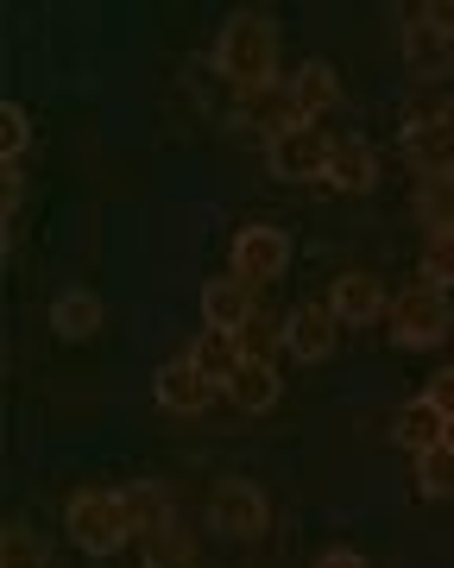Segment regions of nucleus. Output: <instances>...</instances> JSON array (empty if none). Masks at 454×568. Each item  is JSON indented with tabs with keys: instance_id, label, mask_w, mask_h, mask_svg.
I'll use <instances>...</instances> for the list:
<instances>
[{
	"instance_id": "5701e85b",
	"label": "nucleus",
	"mask_w": 454,
	"mask_h": 568,
	"mask_svg": "<svg viewBox=\"0 0 454 568\" xmlns=\"http://www.w3.org/2000/svg\"><path fill=\"white\" fill-rule=\"evenodd\" d=\"M0 568H51V562H44V549H39L32 530L7 525V530H0Z\"/></svg>"
},
{
	"instance_id": "b1692460",
	"label": "nucleus",
	"mask_w": 454,
	"mask_h": 568,
	"mask_svg": "<svg viewBox=\"0 0 454 568\" xmlns=\"http://www.w3.org/2000/svg\"><path fill=\"white\" fill-rule=\"evenodd\" d=\"M423 284H435V291L454 284V234H430V246H423Z\"/></svg>"
},
{
	"instance_id": "cd10ccee",
	"label": "nucleus",
	"mask_w": 454,
	"mask_h": 568,
	"mask_svg": "<svg viewBox=\"0 0 454 568\" xmlns=\"http://www.w3.org/2000/svg\"><path fill=\"white\" fill-rule=\"evenodd\" d=\"M442 448H454V417H448V436H442Z\"/></svg>"
},
{
	"instance_id": "6e6552de",
	"label": "nucleus",
	"mask_w": 454,
	"mask_h": 568,
	"mask_svg": "<svg viewBox=\"0 0 454 568\" xmlns=\"http://www.w3.org/2000/svg\"><path fill=\"white\" fill-rule=\"evenodd\" d=\"M329 316L341 328H372L379 316H392V304H385V284L372 278V272H341L329 291Z\"/></svg>"
},
{
	"instance_id": "dca6fc26",
	"label": "nucleus",
	"mask_w": 454,
	"mask_h": 568,
	"mask_svg": "<svg viewBox=\"0 0 454 568\" xmlns=\"http://www.w3.org/2000/svg\"><path fill=\"white\" fill-rule=\"evenodd\" d=\"M126 518H133V537H152V530L177 525V511H171V487H158V480H140V487H126Z\"/></svg>"
},
{
	"instance_id": "2eb2a0df",
	"label": "nucleus",
	"mask_w": 454,
	"mask_h": 568,
	"mask_svg": "<svg viewBox=\"0 0 454 568\" xmlns=\"http://www.w3.org/2000/svg\"><path fill=\"white\" fill-rule=\"evenodd\" d=\"M392 436H398V448H411V455H430V448H442V436H448V417H442L430 398H411V405L392 417Z\"/></svg>"
},
{
	"instance_id": "4468645a",
	"label": "nucleus",
	"mask_w": 454,
	"mask_h": 568,
	"mask_svg": "<svg viewBox=\"0 0 454 568\" xmlns=\"http://www.w3.org/2000/svg\"><path fill=\"white\" fill-rule=\"evenodd\" d=\"M107 310L95 291H58L51 297V328H58L63 342H89V335H102Z\"/></svg>"
},
{
	"instance_id": "f03ea898",
	"label": "nucleus",
	"mask_w": 454,
	"mask_h": 568,
	"mask_svg": "<svg viewBox=\"0 0 454 568\" xmlns=\"http://www.w3.org/2000/svg\"><path fill=\"white\" fill-rule=\"evenodd\" d=\"M63 530H70V544L89 549V556H114V549H126V537H133V518H126L121 493L83 487L63 506Z\"/></svg>"
},
{
	"instance_id": "393cba45",
	"label": "nucleus",
	"mask_w": 454,
	"mask_h": 568,
	"mask_svg": "<svg viewBox=\"0 0 454 568\" xmlns=\"http://www.w3.org/2000/svg\"><path fill=\"white\" fill-rule=\"evenodd\" d=\"M25 140H32V126H25V108H20V102H0V159L20 164Z\"/></svg>"
},
{
	"instance_id": "a878e982",
	"label": "nucleus",
	"mask_w": 454,
	"mask_h": 568,
	"mask_svg": "<svg viewBox=\"0 0 454 568\" xmlns=\"http://www.w3.org/2000/svg\"><path fill=\"white\" fill-rule=\"evenodd\" d=\"M423 398H430L442 417H454V366H442V373H430V386H423Z\"/></svg>"
},
{
	"instance_id": "a211bd4d",
	"label": "nucleus",
	"mask_w": 454,
	"mask_h": 568,
	"mask_svg": "<svg viewBox=\"0 0 454 568\" xmlns=\"http://www.w3.org/2000/svg\"><path fill=\"white\" fill-rule=\"evenodd\" d=\"M416 222L430 234H454V171H430L416 183Z\"/></svg>"
},
{
	"instance_id": "1a4fd4ad",
	"label": "nucleus",
	"mask_w": 454,
	"mask_h": 568,
	"mask_svg": "<svg viewBox=\"0 0 454 568\" xmlns=\"http://www.w3.org/2000/svg\"><path fill=\"white\" fill-rule=\"evenodd\" d=\"M404 152L423 164V178H430V171H454V108L416 114V121L404 126Z\"/></svg>"
},
{
	"instance_id": "bb28decb",
	"label": "nucleus",
	"mask_w": 454,
	"mask_h": 568,
	"mask_svg": "<svg viewBox=\"0 0 454 568\" xmlns=\"http://www.w3.org/2000/svg\"><path fill=\"white\" fill-rule=\"evenodd\" d=\"M316 568H372L360 549H329V556H316Z\"/></svg>"
},
{
	"instance_id": "39448f33",
	"label": "nucleus",
	"mask_w": 454,
	"mask_h": 568,
	"mask_svg": "<svg viewBox=\"0 0 454 568\" xmlns=\"http://www.w3.org/2000/svg\"><path fill=\"white\" fill-rule=\"evenodd\" d=\"M208 525L221 530V537H234V544L266 537V525H271L266 493L252 487V480H221V487L208 493Z\"/></svg>"
},
{
	"instance_id": "ddd939ff",
	"label": "nucleus",
	"mask_w": 454,
	"mask_h": 568,
	"mask_svg": "<svg viewBox=\"0 0 454 568\" xmlns=\"http://www.w3.org/2000/svg\"><path fill=\"white\" fill-rule=\"evenodd\" d=\"M221 398L234 410H247V417L271 410V405H278V366H271V361H240V366H234V379L221 386Z\"/></svg>"
},
{
	"instance_id": "7ed1b4c3",
	"label": "nucleus",
	"mask_w": 454,
	"mask_h": 568,
	"mask_svg": "<svg viewBox=\"0 0 454 568\" xmlns=\"http://www.w3.org/2000/svg\"><path fill=\"white\" fill-rule=\"evenodd\" d=\"M454 328V310H448V291L435 284H411L404 297H392V342L398 347H442Z\"/></svg>"
},
{
	"instance_id": "423d86ee",
	"label": "nucleus",
	"mask_w": 454,
	"mask_h": 568,
	"mask_svg": "<svg viewBox=\"0 0 454 568\" xmlns=\"http://www.w3.org/2000/svg\"><path fill=\"white\" fill-rule=\"evenodd\" d=\"M234 278L240 284H252V291H266V284H278L285 278V265H290V241L278 234V227H266V222H247L240 234H234Z\"/></svg>"
},
{
	"instance_id": "f257e3e1",
	"label": "nucleus",
	"mask_w": 454,
	"mask_h": 568,
	"mask_svg": "<svg viewBox=\"0 0 454 568\" xmlns=\"http://www.w3.org/2000/svg\"><path fill=\"white\" fill-rule=\"evenodd\" d=\"M215 77H221L240 102L271 95V89L285 82L278 77V26H271V13L240 7V13L221 26V39H215Z\"/></svg>"
},
{
	"instance_id": "f8f14e48",
	"label": "nucleus",
	"mask_w": 454,
	"mask_h": 568,
	"mask_svg": "<svg viewBox=\"0 0 454 568\" xmlns=\"http://www.w3.org/2000/svg\"><path fill=\"white\" fill-rule=\"evenodd\" d=\"M334 196H367L379 183V152L367 140H334V159H329V178H322Z\"/></svg>"
},
{
	"instance_id": "20e7f679",
	"label": "nucleus",
	"mask_w": 454,
	"mask_h": 568,
	"mask_svg": "<svg viewBox=\"0 0 454 568\" xmlns=\"http://www.w3.org/2000/svg\"><path fill=\"white\" fill-rule=\"evenodd\" d=\"M329 159H334V140L322 133V126H285L278 140H266V164L271 178L285 183H303V178H329Z\"/></svg>"
},
{
	"instance_id": "412c9836",
	"label": "nucleus",
	"mask_w": 454,
	"mask_h": 568,
	"mask_svg": "<svg viewBox=\"0 0 454 568\" xmlns=\"http://www.w3.org/2000/svg\"><path fill=\"white\" fill-rule=\"evenodd\" d=\"M234 342H240V361H271V354L285 347V316L259 310V316H252V323L240 328V335H234Z\"/></svg>"
},
{
	"instance_id": "6ab92c4d",
	"label": "nucleus",
	"mask_w": 454,
	"mask_h": 568,
	"mask_svg": "<svg viewBox=\"0 0 454 568\" xmlns=\"http://www.w3.org/2000/svg\"><path fill=\"white\" fill-rule=\"evenodd\" d=\"M140 562L145 568H196V544H189L184 525H165V530H152V537H140Z\"/></svg>"
},
{
	"instance_id": "9d476101",
	"label": "nucleus",
	"mask_w": 454,
	"mask_h": 568,
	"mask_svg": "<svg viewBox=\"0 0 454 568\" xmlns=\"http://www.w3.org/2000/svg\"><path fill=\"white\" fill-rule=\"evenodd\" d=\"M252 316H259V304H252V284H240L234 272L203 284V328H215V335H240Z\"/></svg>"
},
{
	"instance_id": "0eeeda50",
	"label": "nucleus",
	"mask_w": 454,
	"mask_h": 568,
	"mask_svg": "<svg viewBox=\"0 0 454 568\" xmlns=\"http://www.w3.org/2000/svg\"><path fill=\"white\" fill-rule=\"evenodd\" d=\"M152 392H158V405L177 410V417H203V410L221 398V386H215L203 366L189 361V354H177V361H171L158 379H152Z\"/></svg>"
},
{
	"instance_id": "4be33fe9",
	"label": "nucleus",
	"mask_w": 454,
	"mask_h": 568,
	"mask_svg": "<svg viewBox=\"0 0 454 568\" xmlns=\"http://www.w3.org/2000/svg\"><path fill=\"white\" fill-rule=\"evenodd\" d=\"M416 493H423V499H448L454 493V448L416 455Z\"/></svg>"
},
{
	"instance_id": "f3484780",
	"label": "nucleus",
	"mask_w": 454,
	"mask_h": 568,
	"mask_svg": "<svg viewBox=\"0 0 454 568\" xmlns=\"http://www.w3.org/2000/svg\"><path fill=\"white\" fill-rule=\"evenodd\" d=\"M398 44H404V58H411L416 70H423V77H435V70H442V63L454 58L448 39H442V26H435L430 13H416V20L404 26V32H398Z\"/></svg>"
},
{
	"instance_id": "aec40b11",
	"label": "nucleus",
	"mask_w": 454,
	"mask_h": 568,
	"mask_svg": "<svg viewBox=\"0 0 454 568\" xmlns=\"http://www.w3.org/2000/svg\"><path fill=\"white\" fill-rule=\"evenodd\" d=\"M189 361L203 366L215 386H227V379H234V366H240V342H234V335H215V328H203V335H196V347H189Z\"/></svg>"
},
{
	"instance_id": "9b49d317",
	"label": "nucleus",
	"mask_w": 454,
	"mask_h": 568,
	"mask_svg": "<svg viewBox=\"0 0 454 568\" xmlns=\"http://www.w3.org/2000/svg\"><path fill=\"white\" fill-rule=\"evenodd\" d=\"M334 316H329V304H303V310H290L285 316V354L290 361H303V366H316V361H329L334 354Z\"/></svg>"
}]
</instances>
